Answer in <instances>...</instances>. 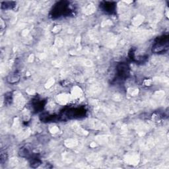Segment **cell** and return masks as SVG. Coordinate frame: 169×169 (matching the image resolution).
I'll return each instance as SVG.
<instances>
[{"label": "cell", "mask_w": 169, "mask_h": 169, "mask_svg": "<svg viewBox=\"0 0 169 169\" xmlns=\"http://www.w3.org/2000/svg\"><path fill=\"white\" fill-rule=\"evenodd\" d=\"M9 80L10 83H16L17 81H19V77L17 74H15V75H11V76L10 77Z\"/></svg>", "instance_id": "1"}]
</instances>
